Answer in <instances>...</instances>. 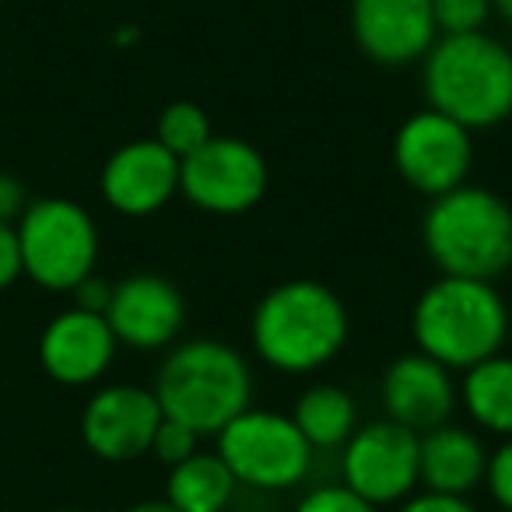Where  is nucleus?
<instances>
[{
	"label": "nucleus",
	"instance_id": "f257e3e1",
	"mask_svg": "<svg viewBox=\"0 0 512 512\" xmlns=\"http://www.w3.org/2000/svg\"><path fill=\"white\" fill-rule=\"evenodd\" d=\"M351 316L330 285L295 278L274 285L256 302L249 320V341L256 358L281 376H309L344 351Z\"/></svg>",
	"mask_w": 512,
	"mask_h": 512
},
{
	"label": "nucleus",
	"instance_id": "f03ea898",
	"mask_svg": "<svg viewBox=\"0 0 512 512\" xmlns=\"http://www.w3.org/2000/svg\"><path fill=\"white\" fill-rule=\"evenodd\" d=\"M421 85L435 113L488 130L512 116V50L488 32L439 36L421 60Z\"/></svg>",
	"mask_w": 512,
	"mask_h": 512
},
{
	"label": "nucleus",
	"instance_id": "7ed1b4c3",
	"mask_svg": "<svg viewBox=\"0 0 512 512\" xmlns=\"http://www.w3.org/2000/svg\"><path fill=\"white\" fill-rule=\"evenodd\" d=\"M421 242L446 278L495 281L512 267V207L488 186L463 183L428 200Z\"/></svg>",
	"mask_w": 512,
	"mask_h": 512
},
{
	"label": "nucleus",
	"instance_id": "20e7f679",
	"mask_svg": "<svg viewBox=\"0 0 512 512\" xmlns=\"http://www.w3.org/2000/svg\"><path fill=\"white\" fill-rule=\"evenodd\" d=\"M411 337L421 355L449 372H467L505 348L509 306L491 281L439 274L414 302Z\"/></svg>",
	"mask_w": 512,
	"mask_h": 512
},
{
	"label": "nucleus",
	"instance_id": "39448f33",
	"mask_svg": "<svg viewBox=\"0 0 512 512\" xmlns=\"http://www.w3.org/2000/svg\"><path fill=\"white\" fill-rule=\"evenodd\" d=\"M155 397L165 418L197 428L200 435H218L235 414L253 400V372L232 344L218 337L172 344L158 365Z\"/></svg>",
	"mask_w": 512,
	"mask_h": 512
},
{
	"label": "nucleus",
	"instance_id": "423d86ee",
	"mask_svg": "<svg viewBox=\"0 0 512 512\" xmlns=\"http://www.w3.org/2000/svg\"><path fill=\"white\" fill-rule=\"evenodd\" d=\"M22 274L46 292H74L99 264V225L71 197H39L15 221Z\"/></svg>",
	"mask_w": 512,
	"mask_h": 512
},
{
	"label": "nucleus",
	"instance_id": "0eeeda50",
	"mask_svg": "<svg viewBox=\"0 0 512 512\" xmlns=\"http://www.w3.org/2000/svg\"><path fill=\"white\" fill-rule=\"evenodd\" d=\"M214 453L228 463L235 481L256 491H288L299 488L313 470L316 449L306 442L292 414L264 411L249 404L235 414L218 435Z\"/></svg>",
	"mask_w": 512,
	"mask_h": 512
},
{
	"label": "nucleus",
	"instance_id": "6e6552de",
	"mask_svg": "<svg viewBox=\"0 0 512 512\" xmlns=\"http://www.w3.org/2000/svg\"><path fill=\"white\" fill-rule=\"evenodd\" d=\"M271 169L264 151L242 137L214 134L179 162V193L204 214L235 218L267 197Z\"/></svg>",
	"mask_w": 512,
	"mask_h": 512
},
{
	"label": "nucleus",
	"instance_id": "1a4fd4ad",
	"mask_svg": "<svg viewBox=\"0 0 512 512\" xmlns=\"http://www.w3.org/2000/svg\"><path fill=\"white\" fill-rule=\"evenodd\" d=\"M393 169L414 193L435 200L470 179L474 134L432 106L411 113L393 134Z\"/></svg>",
	"mask_w": 512,
	"mask_h": 512
},
{
	"label": "nucleus",
	"instance_id": "9d476101",
	"mask_svg": "<svg viewBox=\"0 0 512 512\" xmlns=\"http://www.w3.org/2000/svg\"><path fill=\"white\" fill-rule=\"evenodd\" d=\"M341 453V474L355 495L383 505H400L421 488L418 477V435L390 418L369 421L351 432Z\"/></svg>",
	"mask_w": 512,
	"mask_h": 512
},
{
	"label": "nucleus",
	"instance_id": "9b49d317",
	"mask_svg": "<svg viewBox=\"0 0 512 512\" xmlns=\"http://www.w3.org/2000/svg\"><path fill=\"white\" fill-rule=\"evenodd\" d=\"M162 418V404L148 386H102L81 407V442L95 460L134 463L151 453Z\"/></svg>",
	"mask_w": 512,
	"mask_h": 512
},
{
	"label": "nucleus",
	"instance_id": "f8f14e48",
	"mask_svg": "<svg viewBox=\"0 0 512 512\" xmlns=\"http://www.w3.org/2000/svg\"><path fill=\"white\" fill-rule=\"evenodd\" d=\"M106 323L116 344L130 351H165L186 323V299L162 274H127L113 285Z\"/></svg>",
	"mask_w": 512,
	"mask_h": 512
},
{
	"label": "nucleus",
	"instance_id": "ddd939ff",
	"mask_svg": "<svg viewBox=\"0 0 512 512\" xmlns=\"http://www.w3.org/2000/svg\"><path fill=\"white\" fill-rule=\"evenodd\" d=\"M99 193L123 218H148L169 207L179 193V158L155 137L127 141L106 158Z\"/></svg>",
	"mask_w": 512,
	"mask_h": 512
},
{
	"label": "nucleus",
	"instance_id": "4468645a",
	"mask_svg": "<svg viewBox=\"0 0 512 512\" xmlns=\"http://www.w3.org/2000/svg\"><path fill=\"white\" fill-rule=\"evenodd\" d=\"M351 36L379 67H407L435 46L432 0H351Z\"/></svg>",
	"mask_w": 512,
	"mask_h": 512
},
{
	"label": "nucleus",
	"instance_id": "2eb2a0df",
	"mask_svg": "<svg viewBox=\"0 0 512 512\" xmlns=\"http://www.w3.org/2000/svg\"><path fill=\"white\" fill-rule=\"evenodd\" d=\"M379 397H383L386 418L404 425L407 432L425 435L453 421L456 407H460V386L446 365L414 348L386 365Z\"/></svg>",
	"mask_w": 512,
	"mask_h": 512
},
{
	"label": "nucleus",
	"instance_id": "dca6fc26",
	"mask_svg": "<svg viewBox=\"0 0 512 512\" xmlns=\"http://www.w3.org/2000/svg\"><path fill=\"white\" fill-rule=\"evenodd\" d=\"M116 334L106 316L85 309H64L39 334V365L60 386H92L116 358Z\"/></svg>",
	"mask_w": 512,
	"mask_h": 512
},
{
	"label": "nucleus",
	"instance_id": "f3484780",
	"mask_svg": "<svg viewBox=\"0 0 512 512\" xmlns=\"http://www.w3.org/2000/svg\"><path fill=\"white\" fill-rule=\"evenodd\" d=\"M484 470H488V449L470 428L446 421L418 435V477L425 491L467 498L484 484Z\"/></svg>",
	"mask_w": 512,
	"mask_h": 512
},
{
	"label": "nucleus",
	"instance_id": "a211bd4d",
	"mask_svg": "<svg viewBox=\"0 0 512 512\" xmlns=\"http://www.w3.org/2000/svg\"><path fill=\"white\" fill-rule=\"evenodd\" d=\"M460 404L481 432L512 439V355H491L460 379Z\"/></svg>",
	"mask_w": 512,
	"mask_h": 512
},
{
	"label": "nucleus",
	"instance_id": "6ab92c4d",
	"mask_svg": "<svg viewBox=\"0 0 512 512\" xmlns=\"http://www.w3.org/2000/svg\"><path fill=\"white\" fill-rule=\"evenodd\" d=\"M239 481L218 453H193L190 460L169 467L165 502L179 512H225L232 505Z\"/></svg>",
	"mask_w": 512,
	"mask_h": 512
},
{
	"label": "nucleus",
	"instance_id": "aec40b11",
	"mask_svg": "<svg viewBox=\"0 0 512 512\" xmlns=\"http://www.w3.org/2000/svg\"><path fill=\"white\" fill-rule=\"evenodd\" d=\"M292 421L313 449H341L358 428V404L344 386L313 383L295 400Z\"/></svg>",
	"mask_w": 512,
	"mask_h": 512
},
{
	"label": "nucleus",
	"instance_id": "412c9836",
	"mask_svg": "<svg viewBox=\"0 0 512 512\" xmlns=\"http://www.w3.org/2000/svg\"><path fill=\"white\" fill-rule=\"evenodd\" d=\"M214 137V127H211V116H207L204 106L190 99H179V102H169V106L158 113V123H155V141L162 144L165 151L183 162L186 155L207 144Z\"/></svg>",
	"mask_w": 512,
	"mask_h": 512
},
{
	"label": "nucleus",
	"instance_id": "4be33fe9",
	"mask_svg": "<svg viewBox=\"0 0 512 512\" xmlns=\"http://www.w3.org/2000/svg\"><path fill=\"white\" fill-rule=\"evenodd\" d=\"M432 15L439 36H463V32H484L491 11V0H432Z\"/></svg>",
	"mask_w": 512,
	"mask_h": 512
},
{
	"label": "nucleus",
	"instance_id": "5701e85b",
	"mask_svg": "<svg viewBox=\"0 0 512 512\" xmlns=\"http://www.w3.org/2000/svg\"><path fill=\"white\" fill-rule=\"evenodd\" d=\"M200 442H204V435H200L197 428L183 425V421H176V418H162V425H158V432H155V442H151V453H155L165 467H176V463L190 460L193 453H200Z\"/></svg>",
	"mask_w": 512,
	"mask_h": 512
},
{
	"label": "nucleus",
	"instance_id": "b1692460",
	"mask_svg": "<svg viewBox=\"0 0 512 512\" xmlns=\"http://www.w3.org/2000/svg\"><path fill=\"white\" fill-rule=\"evenodd\" d=\"M295 512H379L372 502H365L362 495L348 488V484H320L309 495H302V502L295 505Z\"/></svg>",
	"mask_w": 512,
	"mask_h": 512
},
{
	"label": "nucleus",
	"instance_id": "393cba45",
	"mask_svg": "<svg viewBox=\"0 0 512 512\" xmlns=\"http://www.w3.org/2000/svg\"><path fill=\"white\" fill-rule=\"evenodd\" d=\"M491 502L502 512H512V439H505L495 453H488V470H484Z\"/></svg>",
	"mask_w": 512,
	"mask_h": 512
},
{
	"label": "nucleus",
	"instance_id": "a878e982",
	"mask_svg": "<svg viewBox=\"0 0 512 512\" xmlns=\"http://www.w3.org/2000/svg\"><path fill=\"white\" fill-rule=\"evenodd\" d=\"M22 278V246L15 221H0V292H8Z\"/></svg>",
	"mask_w": 512,
	"mask_h": 512
},
{
	"label": "nucleus",
	"instance_id": "bb28decb",
	"mask_svg": "<svg viewBox=\"0 0 512 512\" xmlns=\"http://www.w3.org/2000/svg\"><path fill=\"white\" fill-rule=\"evenodd\" d=\"M393 512H477L470 505V498L463 495H439V491H414L411 498H404L400 505H393Z\"/></svg>",
	"mask_w": 512,
	"mask_h": 512
},
{
	"label": "nucleus",
	"instance_id": "cd10ccee",
	"mask_svg": "<svg viewBox=\"0 0 512 512\" xmlns=\"http://www.w3.org/2000/svg\"><path fill=\"white\" fill-rule=\"evenodd\" d=\"M113 285H116V281H106V278H99V274H88V278L71 292L74 295V309L106 316L109 302H113Z\"/></svg>",
	"mask_w": 512,
	"mask_h": 512
},
{
	"label": "nucleus",
	"instance_id": "c85d7f7f",
	"mask_svg": "<svg viewBox=\"0 0 512 512\" xmlns=\"http://www.w3.org/2000/svg\"><path fill=\"white\" fill-rule=\"evenodd\" d=\"M29 190L15 172H0V221H18L29 207Z\"/></svg>",
	"mask_w": 512,
	"mask_h": 512
},
{
	"label": "nucleus",
	"instance_id": "c756f323",
	"mask_svg": "<svg viewBox=\"0 0 512 512\" xmlns=\"http://www.w3.org/2000/svg\"><path fill=\"white\" fill-rule=\"evenodd\" d=\"M127 512H179L176 505H169L165 498H144V502H134Z\"/></svg>",
	"mask_w": 512,
	"mask_h": 512
},
{
	"label": "nucleus",
	"instance_id": "7c9ffc66",
	"mask_svg": "<svg viewBox=\"0 0 512 512\" xmlns=\"http://www.w3.org/2000/svg\"><path fill=\"white\" fill-rule=\"evenodd\" d=\"M491 11H498V15L512 25V0H491Z\"/></svg>",
	"mask_w": 512,
	"mask_h": 512
},
{
	"label": "nucleus",
	"instance_id": "2f4dec72",
	"mask_svg": "<svg viewBox=\"0 0 512 512\" xmlns=\"http://www.w3.org/2000/svg\"><path fill=\"white\" fill-rule=\"evenodd\" d=\"M57 512H88V509H57Z\"/></svg>",
	"mask_w": 512,
	"mask_h": 512
}]
</instances>
